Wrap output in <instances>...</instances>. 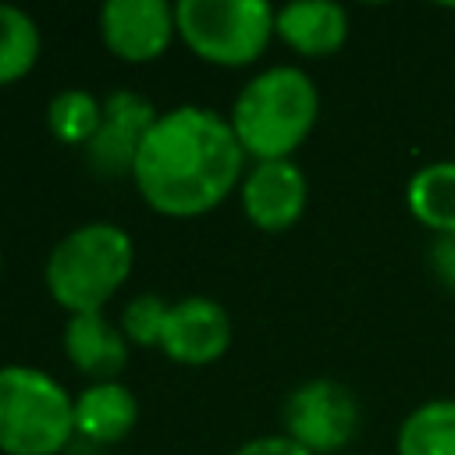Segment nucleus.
Returning <instances> with one entry per match:
<instances>
[{"label": "nucleus", "instance_id": "f257e3e1", "mask_svg": "<svg viewBox=\"0 0 455 455\" xmlns=\"http://www.w3.org/2000/svg\"><path fill=\"white\" fill-rule=\"evenodd\" d=\"M245 149L231 121L199 103L160 110L146 132L132 181L142 199L171 217L213 210L242 178Z\"/></svg>", "mask_w": 455, "mask_h": 455}, {"label": "nucleus", "instance_id": "f03ea898", "mask_svg": "<svg viewBox=\"0 0 455 455\" xmlns=\"http://www.w3.org/2000/svg\"><path fill=\"white\" fill-rule=\"evenodd\" d=\"M316 114L320 92L309 71L299 64H270L238 89L228 121L245 156L288 160L313 132Z\"/></svg>", "mask_w": 455, "mask_h": 455}, {"label": "nucleus", "instance_id": "7ed1b4c3", "mask_svg": "<svg viewBox=\"0 0 455 455\" xmlns=\"http://www.w3.org/2000/svg\"><path fill=\"white\" fill-rule=\"evenodd\" d=\"M135 263L132 235L114 220L71 228L46 256V291L71 313H100Z\"/></svg>", "mask_w": 455, "mask_h": 455}, {"label": "nucleus", "instance_id": "20e7f679", "mask_svg": "<svg viewBox=\"0 0 455 455\" xmlns=\"http://www.w3.org/2000/svg\"><path fill=\"white\" fill-rule=\"evenodd\" d=\"M75 434V398L39 366H0V451L57 455Z\"/></svg>", "mask_w": 455, "mask_h": 455}, {"label": "nucleus", "instance_id": "39448f33", "mask_svg": "<svg viewBox=\"0 0 455 455\" xmlns=\"http://www.w3.org/2000/svg\"><path fill=\"white\" fill-rule=\"evenodd\" d=\"M174 21L181 39L210 64H249L277 36V7L267 0H178Z\"/></svg>", "mask_w": 455, "mask_h": 455}, {"label": "nucleus", "instance_id": "423d86ee", "mask_svg": "<svg viewBox=\"0 0 455 455\" xmlns=\"http://www.w3.org/2000/svg\"><path fill=\"white\" fill-rule=\"evenodd\" d=\"M284 434L313 455H334L359 434V398L352 387L331 377H313L291 387L284 398Z\"/></svg>", "mask_w": 455, "mask_h": 455}, {"label": "nucleus", "instance_id": "0eeeda50", "mask_svg": "<svg viewBox=\"0 0 455 455\" xmlns=\"http://www.w3.org/2000/svg\"><path fill=\"white\" fill-rule=\"evenodd\" d=\"M156 107L135 89H114L103 96V117L96 135L85 142V160L103 178L132 174L139 146L156 121Z\"/></svg>", "mask_w": 455, "mask_h": 455}, {"label": "nucleus", "instance_id": "6e6552de", "mask_svg": "<svg viewBox=\"0 0 455 455\" xmlns=\"http://www.w3.org/2000/svg\"><path fill=\"white\" fill-rule=\"evenodd\" d=\"M178 32L174 7L167 0H103L100 36L124 60H153Z\"/></svg>", "mask_w": 455, "mask_h": 455}, {"label": "nucleus", "instance_id": "1a4fd4ad", "mask_svg": "<svg viewBox=\"0 0 455 455\" xmlns=\"http://www.w3.org/2000/svg\"><path fill=\"white\" fill-rule=\"evenodd\" d=\"M309 199V181L302 167L288 160H256L242 178V210L263 231L291 228Z\"/></svg>", "mask_w": 455, "mask_h": 455}, {"label": "nucleus", "instance_id": "9d476101", "mask_svg": "<svg viewBox=\"0 0 455 455\" xmlns=\"http://www.w3.org/2000/svg\"><path fill=\"white\" fill-rule=\"evenodd\" d=\"M231 345V316L210 295H185L171 302L160 348L178 363H213Z\"/></svg>", "mask_w": 455, "mask_h": 455}, {"label": "nucleus", "instance_id": "9b49d317", "mask_svg": "<svg viewBox=\"0 0 455 455\" xmlns=\"http://www.w3.org/2000/svg\"><path fill=\"white\" fill-rule=\"evenodd\" d=\"M277 36L302 57H331L348 39V14L331 0H295L277 7Z\"/></svg>", "mask_w": 455, "mask_h": 455}, {"label": "nucleus", "instance_id": "f8f14e48", "mask_svg": "<svg viewBox=\"0 0 455 455\" xmlns=\"http://www.w3.org/2000/svg\"><path fill=\"white\" fill-rule=\"evenodd\" d=\"M139 398L121 380H92L75 395V434L92 444H114L132 434Z\"/></svg>", "mask_w": 455, "mask_h": 455}, {"label": "nucleus", "instance_id": "ddd939ff", "mask_svg": "<svg viewBox=\"0 0 455 455\" xmlns=\"http://www.w3.org/2000/svg\"><path fill=\"white\" fill-rule=\"evenodd\" d=\"M68 359L92 380H117V370L128 363V338L103 313H71L64 323Z\"/></svg>", "mask_w": 455, "mask_h": 455}, {"label": "nucleus", "instance_id": "4468645a", "mask_svg": "<svg viewBox=\"0 0 455 455\" xmlns=\"http://www.w3.org/2000/svg\"><path fill=\"white\" fill-rule=\"evenodd\" d=\"M405 206L434 238L455 235V160H430L405 181Z\"/></svg>", "mask_w": 455, "mask_h": 455}, {"label": "nucleus", "instance_id": "2eb2a0df", "mask_svg": "<svg viewBox=\"0 0 455 455\" xmlns=\"http://www.w3.org/2000/svg\"><path fill=\"white\" fill-rule=\"evenodd\" d=\"M398 455H455V395L427 398L405 419L395 434Z\"/></svg>", "mask_w": 455, "mask_h": 455}, {"label": "nucleus", "instance_id": "dca6fc26", "mask_svg": "<svg viewBox=\"0 0 455 455\" xmlns=\"http://www.w3.org/2000/svg\"><path fill=\"white\" fill-rule=\"evenodd\" d=\"M39 46L43 36L36 18L25 7L0 0V85L28 75V68L39 57Z\"/></svg>", "mask_w": 455, "mask_h": 455}, {"label": "nucleus", "instance_id": "f3484780", "mask_svg": "<svg viewBox=\"0 0 455 455\" xmlns=\"http://www.w3.org/2000/svg\"><path fill=\"white\" fill-rule=\"evenodd\" d=\"M100 117H103V100L92 96L89 89H78V85L60 89L46 103V124H50V132L60 142H71V146H85L96 135Z\"/></svg>", "mask_w": 455, "mask_h": 455}, {"label": "nucleus", "instance_id": "a211bd4d", "mask_svg": "<svg viewBox=\"0 0 455 455\" xmlns=\"http://www.w3.org/2000/svg\"><path fill=\"white\" fill-rule=\"evenodd\" d=\"M167 313H171V306H167L156 291H139V295L124 306V313H121V331H124V338L135 341V345H160Z\"/></svg>", "mask_w": 455, "mask_h": 455}, {"label": "nucleus", "instance_id": "6ab92c4d", "mask_svg": "<svg viewBox=\"0 0 455 455\" xmlns=\"http://www.w3.org/2000/svg\"><path fill=\"white\" fill-rule=\"evenodd\" d=\"M231 455H313V451H306L288 434H263V437H252V441L238 444Z\"/></svg>", "mask_w": 455, "mask_h": 455}, {"label": "nucleus", "instance_id": "aec40b11", "mask_svg": "<svg viewBox=\"0 0 455 455\" xmlns=\"http://www.w3.org/2000/svg\"><path fill=\"white\" fill-rule=\"evenodd\" d=\"M430 270H434V277L448 291H455V235L434 238V245H430Z\"/></svg>", "mask_w": 455, "mask_h": 455}]
</instances>
